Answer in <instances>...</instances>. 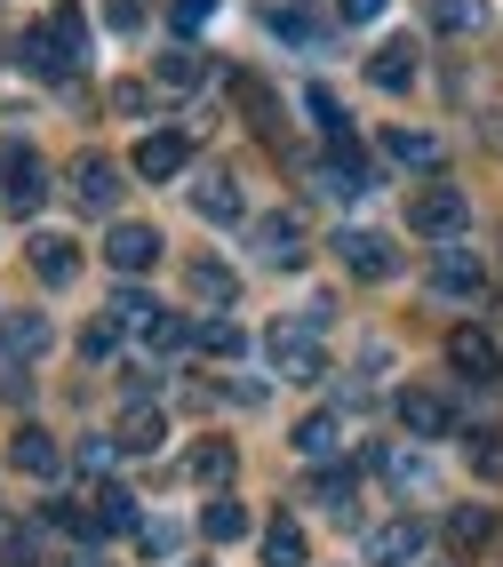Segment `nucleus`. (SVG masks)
<instances>
[{
	"label": "nucleus",
	"mask_w": 503,
	"mask_h": 567,
	"mask_svg": "<svg viewBox=\"0 0 503 567\" xmlns=\"http://www.w3.org/2000/svg\"><path fill=\"white\" fill-rule=\"evenodd\" d=\"M304 112L320 121V136H328V144H336V136H352V128H343V104H336L328 89H312V96H304Z\"/></svg>",
	"instance_id": "4c0bfd02"
},
{
	"label": "nucleus",
	"mask_w": 503,
	"mask_h": 567,
	"mask_svg": "<svg viewBox=\"0 0 503 567\" xmlns=\"http://www.w3.org/2000/svg\"><path fill=\"white\" fill-rule=\"evenodd\" d=\"M368 81H376V89H392V96H400V89L415 81V49H408V41H383V49L368 56Z\"/></svg>",
	"instance_id": "5701e85b"
},
{
	"label": "nucleus",
	"mask_w": 503,
	"mask_h": 567,
	"mask_svg": "<svg viewBox=\"0 0 503 567\" xmlns=\"http://www.w3.org/2000/svg\"><path fill=\"white\" fill-rule=\"evenodd\" d=\"M383 153H392L400 168H440V136L432 128H392V136H383Z\"/></svg>",
	"instance_id": "b1692460"
},
{
	"label": "nucleus",
	"mask_w": 503,
	"mask_h": 567,
	"mask_svg": "<svg viewBox=\"0 0 503 567\" xmlns=\"http://www.w3.org/2000/svg\"><path fill=\"white\" fill-rule=\"evenodd\" d=\"M144 352L152 360H184V352H201V328H192L184 312H161V320L144 328Z\"/></svg>",
	"instance_id": "2eb2a0df"
},
{
	"label": "nucleus",
	"mask_w": 503,
	"mask_h": 567,
	"mask_svg": "<svg viewBox=\"0 0 503 567\" xmlns=\"http://www.w3.org/2000/svg\"><path fill=\"white\" fill-rule=\"evenodd\" d=\"M448 544L472 559V551H487L495 544V512L487 504H463V512H448Z\"/></svg>",
	"instance_id": "4be33fe9"
},
{
	"label": "nucleus",
	"mask_w": 503,
	"mask_h": 567,
	"mask_svg": "<svg viewBox=\"0 0 503 567\" xmlns=\"http://www.w3.org/2000/svg\"><path fill=\"white\" fill-rule=\"evenodd\" d=\"M448 360L472 375V384H503V352H495L487 328H455V336H448Z\"/></svg>",
	"instance_id": "6e6552de"
},
{
	"label": "nucleus",
	"mask_w": 503,
	"mask_h": 567,
	"mask_svg": "<svg viewBox=\"0 0 503 567\" xmlns=\"http://www.w3.org/2000/svg\"><path fill=\"white\" fill-rule=\"evenodd\" d=\"M184 288L201 296V305H240V280H232L224 264H208V256H201V264H192V272H184Z\"/></svg>",
	"instance_id": "c85d7f7f"
},
{
	"label": "nucleus",
	"mask_w": 503,
	"mask_h": 567,
	"mask_svg": "<svg viewBox=\"0 0 503 567\" xmlns=\"http://www.w3.org/2000/svg\"><path fill=\"white\" fill-rule=\"evenodd\" d=\"M336 248H343V272H360V280H392L400 272V256H392L383 233H343Z\"/></svg>",
	"instance_id": "9b49d317"
},
{
	"label": "nucleus",
	"mask_w": 503,
	"mask_h": 567,
	"mask_svg": "<svg viewBox=\"0 0 503 567\" xmlns=\"http://www.w3.org/2000/svg\"><path fill=\"white\" fill-rule=\"evenodd\" d=\"M41 32H49V49H57L64 64H81V56H89V17L72 9V0H64V9H49V24H41Z\"/></svg>",
	"instance_id": "412c9836"
},
{
	"label": "nucleus",
	"mask_w": 503,
	"mask_h": 567,
	"mask_svg": "<svg viewBox=\"0 0 503 567\" xmlns=\"http://www.w3.org/2000/svg\"><path fill=\"white\" fill-rule=\"evenodd\" d=\"M121 336H129V328H112V320H89L81 352H89V360H112V352H121Z\"/></svg>",
	"instance_id": "79ce46f5"
},
{
	"label": "nucleus",
	"mask_w": 503,
	"mask_h": 567,
	"mask_svg": "<svg viewBox=\"0 0 503 567\" xmlns=\"http://www.w3.org/2000/svg\"><path fill=\"white\" fill-rule=\"evenodd\" d=\"M49 344H57V328H49V312H41V305L0 312V360H9V368H32Z\"/></svg>",
	"instance_id": "7ed1b4c3"
},
{
	"label": "nucleus",
	"mask_w": 503,
	"mask_h": 567,
	"mask_svg": "<svg viewBox=\"0 0 503 567\" xmlns=\"http://www.w3.org/2000/svg\"><path fill=\"white\" fill-rule=\"evenodd\" d=\"M463 456H472L480 480H503V432H472V440H463Z\"/></svg>",
	"instance_id": "e433bc0d"
},
{
	"label": "nucleus",
	"mask_w": 503,
	"mask_h": 567,
	"mask_svg": "<svg viewBox=\"0 0 503 567\" xmlns=\"http://www.w3.org/2000/svg\"><path fill=\"white\" fill-rule=\"evenodd\" d=\"M383 480L400 487V496H432V464H423V447H383Z\"/></svg>",
	"instance_id": "dca6fc26"
},
{
	"label": "nucleus",
	"mask_w": 503,
	"mask_h": 567,
	"mask_svg": "<svg viewBox=\"0 0 503 567\" xmlns=\"http://www.w3.org/2000/svg\"><path fill=\"white\" fill-rule=\"evenodd\" d=\"M432 24L440 32H487L495 24V0H432Z\"/></svg>",
	"instance_id": "cd10ccee"
},
{
	"label": "nucleus",
	"mask_w": 503,
	"mask_h": 567,
	"mask_svg": "<svg viewBox=\"0 0 503 567\" xmlns=\"http://www.w3.org/2000/svg\"><path fill=\"white\" fill-rule=\"evenodd\" d=\"M161 432H168V415L152 408V400H136V408L121 415V432H112V440H121L129 456H152V447H161Z\"/></svg>",
	"instance_id": "6ab92c4d"
},
{
	"label": "nucleus",
	"mask_w": 503,
	"mask_h": 567,
	"mask_svg": "<svg viewBox=\"0 0 503 567\" xmlns=\"http://www.w3.org/2000/svg\"><path fill=\"white\" fill-rule=\"evenodd\" d=\"M17 64L32 72V81H64V72H72V64H64V56L49 49V32H41V24H32V32H24V56H17Z\"/></svg>",
	"instance_id": "2f4dec72"
},
{
	"label": "nucleus",
	"mask_w": 503,
	"mask_h": 567,
	"mask_svg": "<svg viewBox=\"0 0 503 567\" xmlns=\"http://www.w3.org/2000/svg\"><path fill=\"white\" fill-rule=\"evenodd\" d=\"M152 81H161V89H201L208 81V56L192 49V41H176V49L152 56Z\"/></svg>",
	"instance_id": "4468645a"
},
{
	"label": "nucleus",
	"mask_w": 503,
	"mask_h": 567,
	"mask_svg": "<svg viewBox=\"0 0 503 567\" xmlns=\"http://www.w3.org/2000/svg\"><path fill=\"white\" fill-rule=\"evenodd\" d=\"M336 9H343V24H376L383 9H392V0H336Z\"/></svg>",
	"instance_id": "a18cd8bd"
},
{
	"label": "nucleus",
	"mask_w": 503,
	"mask_h": 567,
	"mask_svg": "<svg viewBox=\"0 0 503 567\" xmlns=\"http://www.w3.org/2000/svg\"><path fill=\"white\" fill-rule=\"evenodd\" d=\"M136 544H144V559H176V551H184V527H176V519H144Z\"/></svg>",
	"instance_id": "c9c22d12"
},
{
	"label": "nucleus",
	"mask_w": 503,
	"mask_h": 567,
	"mask_svg": "<svg viewBox=\"0 0 503 567\" xmlns=\"http://www.w3.org/2000/svg\"><path fill=\"white\" fill-rule=\"evenodd\" d=\"M49 527H57V536L96 544V512H89V496H49Z\"/></svg>",
	"instance_id": "7c9ffc66"
},
{
	"label": "nucleus",
	"mask_w": 503,
	"mask_h": 567,
	"mask_svg": "<svg viewBox=\"0 0 503 567\" xmlns=\"http://www.w3.org/2000/svg\"><path fill=\"white\" fill-rule=\"evenodd\" d=\"M208 9H216V0H176V24L192 32V24H208Z\"/></svg>",
	"instance_id": "49530a36"
},
{
	"label": "nucleus",
	"mask_w": 503,
	"mask_h": 567,
	"mask_svg": "<svg viewBox=\"0 0 503 567\" xmlns=\"http://www.w3.org/2000/svg\"><path fill=\"white\" fill-rule=\"evenodd\" d=\"M112 328H152V320H161V305H152V296L144 288H112V312H104Z\"/></svg>",
	"instance_id": "473e14b6"
},
{
	"label": "nucleus",
	"mask_w": 503,
	"mask_h": 567,
	"mask_svg": "<svg viewBox=\"0 0 503 567\" xmlns=\"http://www.w3.org/2000/svg\"><path fill=\"white\" fill-rule=\"evenodd\" d=\"M304 559H312V544H304L296 519H273V527H264V567H304Z\"/></svg>",
	"instance_id": "bb28decb"
},
{
	"label": "nucleus",
	"mask_w": 503,
	"mask_h": 567,
	"mask_svg": "<svg viewBox=\"0 0 503 567\" xmlns=\"http://www.w3.org/2000/svg\"><path fill=\"white\" fill-rule=\"evenodd\" d=\"M104 24L121 32V41H136L144 32V0H104Z\"/></svg>",
	"instance_id": "58836bf2"
},
{
	"label": "nucleus",
	"mask_w": 503,
	"mask_h": 567,
	"mask_svg": "<svg viewBox=\"0 0 503 567\" xmlns=\"http://www.w3.org/2000/svg\"><path fill=\"white\" fill-rule=\"evenodd\" d=\"M144 104H152L144 81H112V112H144Z\"/></svg>",
	"instance_id": "c03bdc74"
},
{
	"label": "nucleus",
	"mask_w": 503,
	"mask_h": 567,
	"mask_svg": "<svg viewBox=\"0 0 503 567\" xmlns=\"http://www.w3.org/2000/svg\"><path fill=\"white\" fill-rule=\"evenodd\" d=\"M9 456H17V472H32V480H57V464H64L49 432H17V440H9Z\"/></svg>",
	"instance_id": "393cba45"
},
{
	"label": "nucleus",
	"mask_w": 503,
	"mask_h": 567,
	"mask_svg": "<svg viewBox=\"0 0 503 567\" xmlns=\"http://www.w3.org/2000/svg\"><path fill=\"white\" fill-rule=\"evenodd\" d=\"M104 264H112V272H152V264H161V233H152V224H112V233H104Z\"/></svg>",
	"instance_id": "0eeeda50"
},
{
	"label": "nucleus",
	"mask_w": 503,
	"mask_h": 567,
	"mask_svg": "<svg viewBox=\"0 0 503 567\" xmlns=\"http://www.w3.org/2000/svg\"><path fill=\"white\" fill-rule=\"evenodd\" d=\"M184 168H192V136H184V128H152V136L136 144V176L168 184V176H184Z\"/></svg>",
	"instance_id": "423d86ee"
},
{
	"label": "nucleus",
	"mask_w": 503,
	"mask_h": 567,
	"mask_svg": "<svg viewBox=\"0 0 503 567\" xmlns=\"http://www.w3.org/2000/svg\"><path fill=\"white\" fill-rule=\"evenodd\" d=\"M72 200H81L89 216H104L112 200H121V168H112L104 153H81L72 161Z\"/></svg>",
	"instance_id": "1a4fd4ad"
},
{
	"label": "nucleus",
	"mask_w": 503,
	"mask_h": 567,
	"mask_svg": "<svg viewBox=\"0 0 503 567\" xmlns=\"http://www.w3.org/2000/svg\"><path fill=\"white\" fill-rule=\"evenodd\" d=\"M201 536H208V544H240V536H248V504H240V496H216V504L201 512Z\"/></svg>",
	"instance_id": "a878e982"
},
{
	"label": "nucleus",
	"mask_w": 503,
	"mask_h": 567,
	"mask_svg": "<svg viewBox=\"0 0 503 567\" xmlns=\"http://www.w3.org/2000/svg\"><path fill=\"white\" fill-rule=\"evenodd\" d=\"M423 280H432L440 296H480V288H487V264H480L472 248H463V240H448V248H432Z\"/></svg>",
	"instance_id": "20e7f679"
},
{
	"label": "nucleus",
	"mask_w": 503,
	"mask_h": 567,
	"mask_svg": "<svg viewBox=\"0 0 503 567\" xmlns=\"http://www.w3.org/2000/svg\"><path fill=\"white\" fill-rule=\"evenodd\" d=\"M72 567H112V559H72Z\"/></svg>",
	"instance_id": "de8ad7c7"
},
{
	"label": "nucleus",
	"mask_w": 503,
	"mask_h": 567,
	"mask_svg": "<svg viewBox=\"0 0 503 567\" xmlns=\"http://www.w3.org/2000/svg\"><path fill=\"white\" fill-rule=\"evenodd\" d=\"M408 216H415V233L432 240V248H448V240H463V224H472V200H463L455 184H423Z\"/></svg>",
	"instance_id": "f03ea898"
},
{
	"label": "nucleus",
	"mask_w": 503,
	"mask_h": 567,
	"mask_svg": "<svg viewBox=\"0 0 503 567\" xmlns=\"http://www.w3.org/2000/svg\"><path fill=\"white\" fill-rule=\"evenodd\" d=\"M256 256L280 264V272H288V264H304V224H296L288 208H273V216L256 224Z\"/></svg>",
	"instance_id": "f8f14e48"
},
{
	"label": "nucleus",
	"mask_w": 503,
	"mask_h": 567,
	"mask_svg": "<svg viewBox=\"0 0 503 567\" xmlns=\"http://www.w3.org/2000/svg\"><path fill=\"white\" fill-rule=\"evenodd\" d=\"M112 456H121V440H81V472H112Z\"/></svg>",
	"instance_id": "37998d69"
},
{
	"label": "nucleus",
	"mask_w": 503,
	"mask_h": 567,
	"mask_svg": "<svg viewBox=\"0 0 503 567\" xmlns=\"http://www.w3.org/2000/svg\"><path fill=\"white\" fill-rule=\"evenodd\" d=\"M24 168H41V161H32V144L24 136H0V184H17Z\"/></svg>",
	"instance_id": "ea45409f"
},
{
	"label": "nucleus",
	"mask_w": 503,
	"mask_h": 567,
	"mask_svg": "<svg viewBox=\"0 0 503 567\" xmlns=\"http://www.w3.org/2000/svg\"><path fill=\"white\" fill-rule=\"evenodd\" d=\"M352 480H360V464H328V472L312 480V504H328V512H343V504H352Z\"/></svg>",
	"instance_id": "f704fd0d"
},
{
	"label": "nucleus",
	"mask_w": 503,
	"mask_h": 567,
	"mask_svg": "<svg viewBox=\"0 0 503 567\" xmlns=\"http://www.w3.org/2000/svg\"><path fill=\"white\" fill-rule=\"evenodd\" d=\"M41 193H49V176H41V168H24V176L9 184V208H17V216H32V208H41Z\"/></svg>",
	"instance_id": "a19ab883"
},
{
	"label": "nucleus",
	"mask_w": 503,
	"mask_h": 567,
	"mask_svg": "<svg viewBox=\"0 0 503 567\" xmlns=\"http://www.w3.org/2000/svg\"><path fill=\"white\" fill-rule=\"evenodd\" d=\"M201 352H208V360H240V352H248V328H240V320H208V328H201Z\"/></svg>",
	"instance_id": "72a5a7b5"
},
{
	"label": "nucleus",
	"mask_w": 503,
	"mask_h": 567,
	"mask_svg": "<svg viewBox=\"0 0 503 567\" xmlns=\"http://www.w3.org/2000/svg\"><path fill=\"white\" fill-rule=\"evenodd\" d=\"M184 472L201 480V487H232V440H201V447L184 456Z\"/></svg>",
	"instance_id": "c756f323"
},
{
	"label": "nucleus",
	"mask_w": 503,
	"mask_h": 567,
	"mask_svg": "<svg viewBox=\"0 0 503 567\" xmlns=\"http://www.w3.org/2000/svg\"><path fill=\"white\" fill-rule=\"evenodd\" d=\"M400 424H408L415 440H440V432H455V408H448V392L408 384V392H400Z\"/></svg>",
	"instance_id": "9d476101"
},
{
	"label": "nucleus",
	"mask_w": 503,
	"mask_h": 567,
	"mask_svg": "<svg viewBox=\"0 0 503 567\" xmlns=\"http://www.w3.org/2000/svg\"><path fill=\"white\" fill-rule=\"evenodd\" d=\"M368 559H376V567H415V559H423V519L376 527V536H368Z\"/></svg>",
	"instance_id": "ddd939ff"
},
{
	"label": "nucleus",
	"mask_w": 503,
	"mask_h": 567,
	"mask_svg": "<svg viewBox=\"0 0 503 567\" xmlns=\"http://www.w3.org/2000/svg\"><path fill=\"white\" fill-rule=\"evenodd\" d=\"M264 360H273L288 384H320V375H328V360H320V344H312V328H296V320H273V328H264Z\"/></svg>",
	"instance_id": "f257e3e1"
},
{
	"label": "nucleus",
	"mask_w": 503,
	"mask_h": 567,
	"mask_svg": "<svg viewBox=\"0 0 503 567\" xmlns=\"http://www.w3.org/2000/svg\"><path fill=\"white\" fill-rule=\"evenodd\" d=\"M192 208H201L208 224H240L248 193H240V176H232V168H208V176H192Z\"/></svg>",
	"instance_id": "39448f33"
},
{
	"label": "nucleus",
	"mask_w": 503,
	"mask_h": 567,
	"mask_svg": "<svg viewBox=\"0 0 503 567\" xmlns=\"http://www.w3.org/2000/svg\"><path fill=\"white\" fill-rule=\"evenodd\" d=\"M32 272H41L49 288H72V272H81V248L57 240V233H41V240H32Z\"/></svg>",
	"instance_id": "aec40b11"
},
{
	"label": "nucleus",
	"mask_w": 503,
	"mask_h": 567,
	"mask_svg": "<svg viewBox=\"0 0 503 567\" xmlns=\"http://www.w3.org/2000/svg\"><path fill=\"white\" fill-rule=\"evenodd\" d=\"M89 512H96V544H104V536H129V527H144L136 504H129V487H89Z\"/></svg>",
	"instance_id": "a211bd4d"
},
{
	"label": "nucleus",
	"mask_w": 503,
	"mask_h": 567,
	"mask_svg": "<svg viewBox=\"0 0 503 567\" xmlns=\"http://www.w3.org/2000/svg\"><path fill=\"white\" fill-rule=\"evenodd\" d=\"M336 447H343V415L320 408V415H304V424H296V456H304V464H328Z\"/></svg>",
	"instance_id": "f3484780"
}]
</instances>
